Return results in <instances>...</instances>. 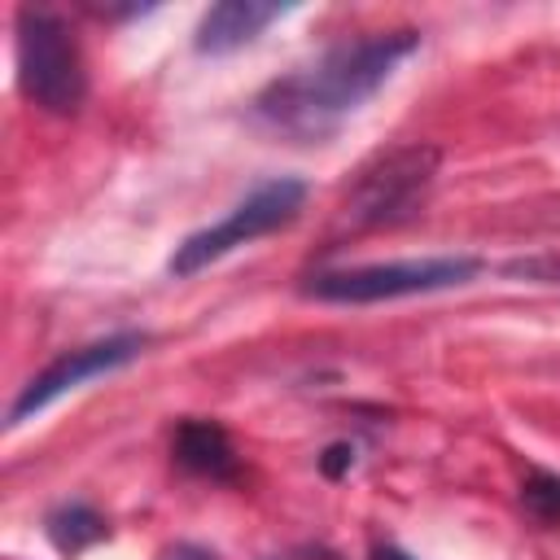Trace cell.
<instances>
[{
	"label": "cell",
	"instance_id": "obj_1",
	"mask_svg": "<svg viewBox=\"0 0 560 560\" xmlns=\"http://www.w3.org/2000/svg\"><path fill=\"white\" fill-rule=\"evenodd\" d=\"M416 48H420L416 31H372V35L346 39L328 48L315 66L293 70L271 88H262L254 109L271 127L315 140L332 131L346 114H354L363 101H372L385 88V79L398 70V61H407Z\"/></svg>",
	"mask_w": 560,
	"mask_h": 560
},
{
	"label": "cell",
	"instance_id": "obj_2",
	"mask_svg": "<svg viewBox=\"0 0 560 560\" xmlns=\"http://www.w3.org/2000/svg\"><path fill=\"white\" fill-rule=\"evenodd\" d=\"M481 276V258L472 254H433V258H398V262H368V267H346V271H319L302 284L306 298L319 302H394V298H416V293H442L459 289Z\"/></svg>",
	"mask_w": 560,
	"mask_h": 560
},
{
	"label": "cell",
	"instance_id": "obj_3",
	"mask_svg": "<svg viewBox=\"0 0 560 560\" xmlns=\"http://www.w3.org/2000/svg\"><path fill=\"white\" fill-rule=\"evenodd\" d=\"M438 162H442V153L433 144H398V149L381 153L376 162H368L337 206L332 236H354V232L402 219L433 184Z\"/></svg>",
	"mask_w": 560,
	"mask_h": 560
},
{
	"label": "cell",
	"instance_id": "obj_4",
	"mask_svg": "<svg viewBox=\"0 0 560 560\" xmlns=\"http://www.w3.org/2000/svg\"><path fill=\"white\" fill-rule=\"evenodd\" d=\"M18 83L48 114H74L88 96V66L66 18L48 9L18 13Z\"/></svg>",
	"mask_w": 560,
	"mask_h": 560
},
{
	"label": "cell",
	"instance_id": "obj_5",
	"mask_svg": "<svg viewBox=\"0 0 560 560\" xmlns=\"http://www.w3.org/2000/svg\"><path fill=\"white\" fill-rule=\"evenodd\" d=\"M302 206H306V184H302V179H293V175L262 179L258 188H249V192L228 210V219H219V223H210V228L184 236V241L175 245L166 271L179 276V280H184V276H197L201 267H210L214 258L232 254L236 245H249V241H258V236L284 228V223H293V219L302 214Z\"/></svg>",
	"mask_w": 560,
	"mask_h": 560
},
{
	"label": "cell",
	"instance_id": "obj_6",
	"mask_svg": "<svg viewBox=\"0 0 560 560\" xmlns=\"http://www.w3.org/2000/svg\"><path fill=\"white\" fill-rule=\"evenodd\" d=\"M144 332H114V337H101V341H92V346H79V350H66L61 359H52L39 376H31L26 385H22V394L9 402V416H4V424L9 429H18L22 420H31V416H39L52 398H61L66 389H79L83 381H92V376H105V372H118V368H127L140 350H144Z\"/></svg>",
	"mask_w": 560,
	"mask_h": 560
},
{
	"label": "cell",
	"instance_id": "obj_7",
	"mask_svg": "<svg viewBox=\"0 0 560 560\" xmlns=\"http://www.w3.org/2000/svg\"><path fill=\"white\" fill-rule=\"evenodd\" d=\"M280 13H289V4H262V0H223L214 9L201 13L197 22V52H210V57H223V52H236L241 44H249L262 26H271Z\"/></svg>",
	"mask_w": 560,
	"mask_h": 560
},
{
	"label": "cell",
	"instance_id": "obj_8",
	"mask_svg": "<svg viewBox=\"0 0 560 560\" xmlns=\"http://www.w3.org/2000/svg\"><path fill=\"white\" fill-rule=\"evenodd\" d=\"M171 451H175V464L188 468L192 477L232 481V477L241 472V455H236L228 429L214 424V420H184V424L175 429Z\"/></svg>",
	"mask_w": 560,
	"mask_h": 560
},
{
	"label": "cell",
	"instance_id": "obj_9",
	"mask_svg": "<svg viewBox=\"0 0 560 560\" xmlns=\"http://www.w3.org/2000/svg\"><path fill=\"white\" fill-rule=\"evenodd\" d=\"M44 534H48V542L61 551V556H79V551H88L92 542H101L105 534H109V525H105V516L92 508V503H57L48 516H44Z\"/></svg>",
	"mask_w": 560,
	"mask_h": 560
},
{
	"label": "cell",
	"instance_id": "obj_10",
	"mask_svg": "<svg viewBox=\"0 0 560 560\" xmlns=\"http://www.w3.org/2000/svg\"><path fill=\"white\" fill-rule=\"evenodd\" d=\"M521 508L542 525H560V472H529L521 486Z\"/></svg>",
	"mask_w": 560,
	"mask_h": 560
},
{
	"label": "cell",
	"instance_id": "obj_11",
	"mask_svg": "<svg viewBox=\"0 0 560 560\" xmlns=\"http://www.w3.org/2000/svg\"><path fill=\"white\" fill-rule=\"evenodd\" d=\"M350 468H354V446H350V442H328L324 455H319V472L337 481V477H346Z\"/></svg>",
	"mask_w": 560,
	"mask_h": 560
},
{
	"label": "cell",
	"instance_id": "obj_12",
	"mask_svg": "<svg viewBox=\"0 0 560 560\" xmlns=\"http://www.w3.org/2000/svg\"><path fill=\"white\" fill-rule=\"evenodd\" d=\"M158 560H214L206 547H197V542H175V547H166Z\"/></svg>",
	"mask_w": 560,
	"mask_h": 560
},
{
	"label": "cell",
	"instance_id": "obj_13",
	"mask_svg": "<svg viewBox=\"0 0 560 560\" xmlns=\"http://www.w3.org/2000/svg\"><path fill=\"white\" fill-rule=\"evenodd\" d=\"M372 560H411L402 547H394V542H385V547H372Z\"/></svg>",
	"mask_w": 560,
	"mask_h": 560
},
{
	"label": "cell",
	"instance_id": "obj_14",
	"mask_svg": "<svg viewBox=\"0 0 560 560\" xmlns=\"http://www.w3.org/2000/svg\"><path fill=\"white\" fill-rule=\"evenodd\" d=\"M267 560H293V556H267Z\"/></svg>",
	"mask_w": 560,
	"mask_h": 560
}]
</instances>
